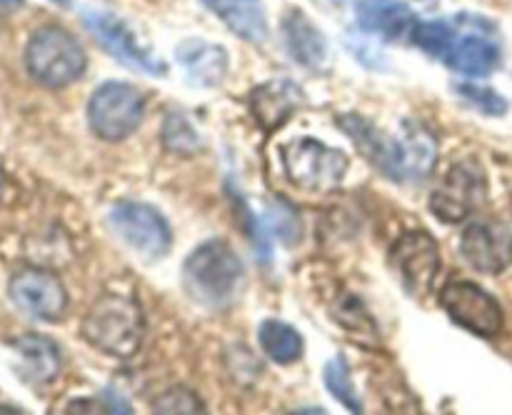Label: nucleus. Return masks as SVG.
<instances>
[{
  "label": "nucleus",
  "instance_id": "bb28decb",
  "mask_svg": "<svg viewBox=\"0 0 512 415\" xmlns=\"http://www.w3.org/2000/svg\"><path fill=\"white\" fill-rule=\"evenodd\" d=\"M158 413H198L200 403L188 393V390H170L163 398L155 400Z\"/></svg>",
  "mask_w": 512,
  "mask_h": 415
},
{
  "label": "nucleus",
  "instance_id": "39448f33",
  "mask_svg": "<svg viewBox=\"0 0 512 415\" xmlns=\"http://www.w3.org/2000/svg\"><path fill=\"white\" fill-rule=\"evenodd\" d=\"M283 165L290 183L308 193H330L343 183L348 158L340 150L328 148L313 138L295 140L283 148Z\"/></svg>",
  "mask_w": 512,
  "mask_h": 415
},
{
  "label": "nucleus",
  "instance_id": "6e6552de",
  "mask_svg": "<svg viewBox=\"0 0 512 415\" xmlns=\"http://www.w3.org/2000/svg\"><path fill=\"white\" fill-rule=\"evenodd\" d=\"M108 220L118 238L140 258L158 260L168 255L173 233H170L168 220L153 205L123 200V203H115L110 208Z\"/></svg>",
  "mask_w": 512,
  "mask_h": 415
},
{
  "label": "nucleus",
  "instance_id": "4468645a",
  "mask_svg": "<svg viewBox=\"0 0 512 415\" xmlns=\"http://www.w3.org/2000/svg\"><path fill=\"white\" fill-rule=\"evenodd\" d=\"M175 58L195 88H218L228 75V53L208 40H183L175 50Z\"/></svg>",
  "mask_w": 512,
  "mask_h": 415
},
{
  "label": "nucleus",
  "instance_id": "f8f14e48",
  "mask_svg": "<svg viewBox=\"0 0 512 415\" xmlns=\"http://www.w3.org/2000/svg\"><path fill=\"white\" fill-rule=\"evenodd\" d=\"M10 300L38 320H60L68 310V293L58 275L43 268H25L10 278Z\"/></svg>",
  "mask_w": 512,
  "mask_h": 415
},
{
  "label": "nucleus",
  "instance_id": "412c9836",
  "mask_svg": "<svg viewBox=\"0 0 512 415\" xmlns=\"http://www.w3.org/2000/svg\"><path fill=\"white\" fill-rule=\"evenodd\" d=\"M258 343L265 355L280 365L295 363L303 355V335L283 320H263L258 328Z\"/></svg>",
  "mask_w": 512,
  "mask_h": 415
},
{
  "label": "nucleus",
  "instance_id": "aec40b11",
  "mask_svg": "<svg viewBox=\"0 0 512 415\" xmlns=\"http://www.w3.org/2000/svg\"><path fill=\"white\" fill-rule=\"evenodd\" d=\"M303 95L295 88L290 80H273V83H263L260 88L253 90L250 95V110H253L255 120L265 125V128H280L300 105Z\"/></svg>",
  "mask_w": 512,
  "mask_h": 415
},
{
  "label": "nucleus",
  "instance_id": "393cba45",
  "mask_svg": "<svg viewBox=\"0 0 512 415\" xmlns=\"http://www.w3.org/2000/svg\"><path fill=\"white\" fill-rule=\"evenodd\" d=\"M455 93L465 100V103L473 105L475 110L485 115H505L508 110V100L500 93H495L488 85H475V83H460L455 88Z\"/></svg>",
  "mask_w": 512,
  "mask_h": 415
},
{
  "label": "nucleus",
  "instance_id": "c756f323",
  "mask_svg": "<svg viewBox=\"0 0 512 415\" xmlns=\"http://www.w3.org/2000/svg\"><path fill=\"white\" fill-rule=\"evenodd\" d=\"M53 3H58V5H65V8H68V5H70V0H53Z\"/></svg>",
  "mask_w": 512,
  "mask_h": 415
},
{
  "label": "nucleus",
  "instance_id": "dca6fc26",
  "mask_svg": "<svg viewBox=\"0 0 512 415\" xmlns=\"http://www.w3.org/2000/svg\"><path fill=\"white\" fill-rule=\"evenodd\" d=\"M13 350L18 355V375L33 385H45L58 378L60 350L50 338L38 333L20 335L13 340Z\"/></svg>",
  "mask_w": 512,
  "mask_h": 415
},
{
  "label": "nucleus",
  "instance_id": "cd10ccee",
  "mask_svg": "<svg viewBox=\"0 0 512 415\" xmlns=\"http://www.w3.org/2000/svg\"><path fill=\"white\" fill-rule=\"evenodd\" d=\"M23 5V0H0V10H15Z\"/></svg>",
  "mask_w": 512,
  "mask_h": 415
},
{
  "label": "nucleus",
  "instance_id": "6ab92c4d",
  "mask_svg": "<svg viewBox=\"0 0 512 415\" xmlns=\"http://www.w3.org/2000/svg\"><path fill=\"white\" fill-rule=\"evenodd\" d=\"M200 3L248 43L268 40V15L263 0H200Z\"/></svg>",
  "mask_w": 512,
  "mask_h": 415
},
{
  "label": "nucleus",
  "instance_id": "c85d7f7f",
  "mask_svg": "<svg viewBox=\"0 0 512 415\" xmlns=\"http://www.w3.org/2000/svg\"><path fill=\"white\" fill-rule=\"evenodd\" d=\"M3 185H5V175H3V165H0V195H3Z\"/></svg>",
  "mask_w": 512,
  "mask_h": 415
},
{
  "label": "nucleus",
  "instance_id": "9d476101",
  "mask_svg": "<svg viewBox=\"0 0 512 415\" xmlns=\"http://www.w3.org/2000/svg\"><path fill=\"white\" fill-rule=\"evenodd\" d=\"M390 265L413 298H425L440 273V248L425 230H408L390 248Z\"/></svg>",
  "mask_w": 512,
  "mask_h": 415
},
{
  "label": "nucleus",
  "instance_id": "a878e982",
  "mask_svg": "<svg viewBox=\"0 0 512 415\" xmlns=\"http://www.w3.org/2000/svg\"><path fill=\"white\" fill-rule=\"evenodd\" d=\"M268 223L273 228V233L278 235L283 243H295L300 238V220L298 215L293 213V208L285 203H275L273 208L268 210Z\"/></svg>",
  "mask_w": 512,
  "mask_h": 415
},
{
  "label": "nucleus",
  "instance_id": "423d86ee",
  "mask_svg": "<svg viewBox=\"0 0 512 415\" xmlns=\"http://www.w3.org/2000/svg\"><path fill=\"white\" fill-rule=\"evenodd\" d=\"M145 98L138 88L118 80L100 85L88 103V123L98 138L123 140L143 123Z\"/></svg>",
  "mask_w": 512,
  "mask_h": 415
},
{
  "label": "nucleus",
  "instance_id": "0eeeda50",
  "mask_svg": "<svg viewBox=\"0 0 512 415\" xmlns=\"http://www.w3.org/2000/svg\"><path fill=\"white\" fill-rule=\"evenodd\" d=\"M440 305H443V310L450 315L453 323L470 330V333L480 335V338H495V335L503 333V305L498 303V298L493 293L480 288L478 283H470V280H450L440 290Z\"/></svg>",
  "mask_w": 512,
  "mask_h": 415
},
{
  "label": "nucleus",
  "instance_id": "4be33fe9",
  "mask_svg": "<svg viewBox=\"0 0 512 415\" xmlns=\"http://www.w3.org/2000/svg\"><path fill=\"white\" fill-rule=\"evenodd\" d=\"M455 28L448 25L445 20H415L410 38L425 53L435 55V58H445L455 40Z\"/></svg>",
  "mask_w": 512,
  "mask_h": 415
},
{
  "label": "nucleus",
  "instance_id": "a211bd4d",
  "mask_svg": "<svg viewBox=\"0 0 512 415\" xmlns=\"http://www.w3.org/2000/svg\"><path fill=\"white\" fill-rule=\"evenodd\" d=\"M355 18L363 30L390 40L403 38L418 20L403 0H360L355 8Z\"/></svg>",
  "mask_w": 512,
  "mask_h": 415
},
{
  "label": "nucleus",
  "instance_id": "7ed1b4c3",
  "mask_svg": "<svg viewBox=\"0 0 512 415\" xmlns=\"http://www.w3.org/2000/svg\"><path fill=\"white\" fill-rule=\"evenodd\" d=\"M143 330L140 305L123 293L100 295L83 320L85 340L113 358H130L143 343Z\"/></svg>",
  "mask_w": 512,
  "mask_h": 415
},
{
  "label": "nucleus",
  "instance_id": "2eb2a0df",
  "mask_svg": "<svg viewBox=\"0 0 512 415\" xmlns=\"http://www.w3.org/2000/svg\"><path fill=\"white\" fill-rule=\"evenodd\" d=\"M283 40L290 58L303 68L318 70L328 60V40L300 10H290L283 18Z\"/></svg>",
  "mask_w": 512,
  "mask_h": 415
},
{
  "label": "nucleus",
  "instance_id": "9b49d317",
  "mask_svg": "<svg viewBox=\"0 0 512 415\" xmlns=\"http://www.w3.org/2000/svg\"><path fill=\"white\" fill-rule=\"evenodd\" d=\"M85 28L93 33V38L103 45L105 53L113 55L115 60L125 65V68L140 70L145 75H163L165 63L160 58H155L138 38H135L133 30L113 13H105V10H85L83 13Z\"/></svg>",
  "mask_w": 512,
  "mask_h": 415
},
{
  "label": "nucleus",
  "instance_id": "5701e85b",
  "mask_svg": "<svg viewBox=\"0 0 512 415\" xmlns=\"http://www.w3.org/2000/svg\"><path fill=\"white\" fill-rule=\"evenodd\" d=\"M323 378H325V388L328 393L338 400L340 405L350 410V413H363V403H360L358 393H355V385L353 378H350V370L345 365V358H333L328 360L323 370Z\"/></svg>",
  "mask_w": 512,
  "mask_h": 415
},
{
  "label": "nucleus",
  "instance_id": "ddd939ff",
  "mask_svg": "<svg viewBox=\"0 0 512 415\" xmlns=\"http://www.w3.org/2000/svg\"><path fill=\"white\" fill-rule=\"evenodd\" d=\"M460 253L478 273L500 275L512 265V230L495 220H475L460 235Z\"/></svg>",
  "mask_w": 512,
  "mask_h": 415
},
{
  "label": "nucleus",
  "instance_id": "1a4fd4ad",
  "mask_svg": "<svg viewBox=\"0 0 512 415\" xmlns=\"http://www.w3.org/2000/svg\"><path fill=\"white\" fill-rule=\"evenodd\" d=\"M488 200V178L480 163L460 160L445 175L443 185L430 195V210L443 223H463Z\"/></svg>",
  "mask_w": 512,
  "mask_h": 415
},
{
  "label": "nucleus",
  "instance_id": "f03ea898",
  "mask_svg": "<svg viewBox=\"0 0 512 415\" xmlns=\"http://www.w3.org/2000/svg\"><path fill=\"white\" fill-rule=\"evenodd\" d=\"M243 260L223 240L198 245L183 263V288L203 308H228L243 285Z\"/></svg>",
  "mask_w": 512,
  "mask_h": 415
},
{
  "label": "nucleus",
  "instance_id": "f257e3e1",
  "mask_svg": "<svg viewBox=\"0 0 512 415\" xmlns=\"http://www.w3.org/2000/svg\"><path fill=\"white\" fill-rule=\"evenodd\" d=\"M340 128L363 150L365 158L398 183L423 180L438 158V143L423 125H405L400 135H388L360 115H343Z\"/></svg>",
  "mask_w": 512,
  "mask_h": 415
},
{
  "label": "nucleus",
  "instance_id": "f3484780",
  "mask_svg": "<svg viewBox=\"0 0 512 415\" xmlns=\"http://www.w3.org/2000/svg\"><path fill=\"white\" fill-rule=\"evenodd\" d=\"M445 63L453 70L463 75H473V78H485V75L495 73L500 65V45L493 38L480 33H465L455 35L453 45H450Z\"/></svg>",
  "mask_w": 512,
  "mask_h": 415
},
{
  "label": "nucleus",
  "instance_id": "20e7f679",
  "mask_svg": "<svg viewBox=\"0 0 512 415\" xmlns=\"http://www.w3.org/2000/svg\"><path fill=\"white\" fill-rule=\"evenodd\" d=\"M83 45L73 33L58 25H43L25 45V68L35 83L45 88H68L85 73Z\"/></svg>",
  "mask_w": 512,
  "mask_h": 415
},
{
  "label": "nucleus",
  "instance_id": "b1692460",
  "mask_svg": "<svg viewBox=\"0 0 512 415\" xmlns=\"http://www.w3.org/2000/svg\"><path fill=\"white\" fill-rule=\"evenodd\" d=\"M163 145L175 155H193L200 150V135L183 113H170L163 123Z\"/></svg>",
  "mask_w": 512,
  "mask_h": 415
}]
</instances>
